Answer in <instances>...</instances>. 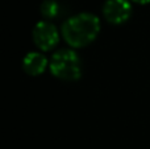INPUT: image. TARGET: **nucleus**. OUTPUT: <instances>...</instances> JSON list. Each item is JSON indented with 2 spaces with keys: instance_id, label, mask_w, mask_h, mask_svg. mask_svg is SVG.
Returning <instances> with one entry per match:
<instances>
[{
  "instance_id": "obj_1",
  "label": "nucleus",
  "mask_w": 150,
  "mask_h": 149,
  "mask_svg": "<svg viewBox=\"0 0 150 149\" xmlns=\"http://www.w3.org/2000/svg\"><path fill=\"white\" fill-rule=\"evenodd\" d=\"M101 29L100 18L90 12H82L69 17L61 26L65 42L71 49H82L91 45Z\"/></svg>"
},
{
  "instance_id": "obj_2",
  "label": "nucleus",
  "mask_w": 150,
  "mask_h": 149,
  "mask_svg": "<svg viewBox=\"0 0 150 149\" xmlns=\"http://www.w3.org/2000/svg\"><path fill=\"white\" fill-rule=\"evenodd\" d=\"M49 70L59 81L76 82L82 78V58L71 48L57 50L49 60Z\"/></svg>"
},
{
  "instance_id": "obj_3",
  "label": "nucleus",
  "mask_w": 150,
  "mask_h": 149,
  "mask_svg": "<svg viewBox=\"0 0 150 149\" xmlns=\"http://www.w3.org/2000/svg\"><path fill=\"white\" fill-rule=\"evenodd\" d=\"M61 36L62 34L59 33L58 28L49 20L38 21L32 31V38L34 45L42 53L54 49L59 44Z\"/></svg>"
},
{
  "instance_id": "obj_4",
  "label": "nucleus",
  "mask_w": 150,
  "mask_h": 149,
  "mask_svg": "<svg viewBox=\"0 0 150 149\" xmlns=\"http://www.w3.org/2000/svg\"><path fill=\"white\" fill-rule=\"evenodd\" d=\"M101 11L105 21L112 25H122L128 23L133 15L130 0H105Z\"/></svg>"
},
{
  "instance_id": "obj_5",
  "label": "nucleus",
  "mask_w": 150,
  "mask_h": 149,
  "mask_svg": "<svg viewBox=\"0 0 150 149\" xmlns=\"http://www.w3.org/2000/svg\"><path fill=\"white\" fill-rule=\"evenodd\" d=\"M49 67V60L42 52H29L23 60V69L28 75L38 77Z\"/></svg>"
},
{
  "instance_id": "obj_6",
  "label": "nucleus",
  "mask_w": 150,
  "mask_h": 149,
  "mask_svg": "<svg viewBox=\"0 0 150 149\" xmlns=\"http://www.w3.org/2000/svg\"><path fill=\"white\" fill-rule=\"evenodd\" d=\"M40 12L46 20H53L61 13V5L57 0H44L40 5Z\"/></svg>"
},
{
  "instance_id": "obj_7",
  "label": "nucleus",
  "mask_w": 150,
  "mask_h": 149,
  "mask_svg": "<svg viewBox=\"0 0 150 149\" xmlns=\"http://www.w3.org/2000/svg\"><path fill=\"white\" fill-rule=\"evenodd\" d=\"M132 3H134V4H138V5H146L150 3V0H130Z\"/></svg>"
}]
</instances>
